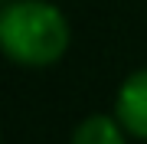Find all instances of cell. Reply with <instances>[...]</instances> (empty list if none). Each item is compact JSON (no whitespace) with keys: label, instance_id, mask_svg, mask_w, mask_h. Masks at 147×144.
<instances>
[{"label":"cell","instance_id":"obj_3","mask_svg":"<svg viewBox=\"0 0 147 144\" xmlns=\"http://www.w3.org/2000/svg\"><path fill=\"white\" fill-rule=\"evenodd\" d=\"M124 124L121 121H111L105 115H92L75 128L72 134V144H124Z\"/></svg>","mask_w":147,"mask_h":144},{"label":"cell","instance_id":"obj_1","mask_svg":"<svg viewBox=\"0 0 147 144\" xmlns=\"http://www.w3.org/2000/svg\"><path fill=\"white\" fill-rule=\"evenodd\" d=\"M0 43L20 66H53L69 46V23L46 0H7Z\"/></svg>","mask_w":147,"mask_h":144},{"label":"cell","instance_id":"obj_2","mask_svg":"<svg viewBox=\"0 0 147 144\" xmlns=\"http://www.w3.org/2000/svg\"><path fill=\"white\" fill-rule=\"evenodd\" d=\"M115 112H118V121L124 124V131L147 141V69L124 79V85L118 92Z\"/></svg>","mask_w":147,"mask_h":144}]
</instances>
